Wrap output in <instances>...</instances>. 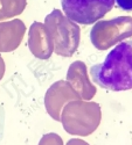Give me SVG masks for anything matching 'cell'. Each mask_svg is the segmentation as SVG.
<instances>
[{
    "label": "cell",
    "instance_id": "cell-1",
    "mask_svg": "<svg viewBox=\"0 0 132 145\" xmlns=\"http://www.w3.org/2000/svg\"><path fill=\"white\" fill-rule=\"evenodd\" d=\"M92 81L106 91L132 89V40L119 42L103 63L91 66Z\"/></svg>",
    "mask_w": 132,
    "mask_h": 145
},
{
    "label": "cell",
    "instance_id": "cell-2",
    "mask_svg": "<svg viewBox=\"0 0 132 145\" xmlns=\"http://www.w3.org/2000/svg\"><path fill=\"white\" fill-rule=\"evenodd\" d=\"M102 110L98 103L81 99L68 102L62 109L61 122L70 135L89 136L98 128Z\"/></svg>",
    "mask_w": 132,
    "mask_h": 145
},
{
    "label": "cell",
    "instance_id": "cell-3",
    "mask_svg": "<svg viewBox=\"0 0 132 145\" xmlns=\"http://www.w3.org/2000/svg\"><path fill=\"white\" fill-rule=\"evenodd\" d=\"M44 25L53 39L54 52L56 55L71 57L77 51L81 40V29L76 22L55 8L46 16Z\"/></svg>",
    "mask_w": 132,
    "mask_h": 145
},
{
    "label": "cell",
    "instance_id": "cell-4",
    "mask_svg": "<svg viewBox=\"0 0 132 145\" xmlns=\"http://www.w3.org/2000/svg\"><path fill=\"white\" fill-rule=\"evenodd\" d=\"M132 36V18L118 16L112 20H98L90 31V40L98 50L110 48Z\"/></svg>",
    "mask_w": 132,
    "mask_h": 145
},
{
    "label": "cell",
    "instance_id": "cell-5",
    "mask_svg": "<svg viewBox=\"0 0 132 145\" xmlns=\"http://www.w3.org/2000/svg\"><path fill=\"white\" fill-rule=\"evenodd\" d=\"M64 15L80 25H94L113 8L115 0H61Z\"/></svg>",
    "mask_w": 132,
    "mask_h": 145
},
{
    "label": "cell",
    "instance_id": "cell-6",
    "mask_svg": "<svg viewBox=\"0 0 132 145\" xmlns=\"http://www.w3.org/2000/svg\"><path fill=\"white\" fill-rule=\"evenodd\" d=\"M81 99L80 95L73 89L68 81L58 80L48 88L44 96L46 109L55 121H61V112L63 107L73 100Z\"/></svg>",
    "mask_w": 132,
    "mask_h": 145
},
{
    "label": "cell",
    "instance_id": "cell-7",
    "mask_svg": "<svg viewBox=\"0 0 132 145\" xmlns=\"http://www.w3.org/2000/svg\"><path fill=\"white\" fill-rule=\"evenodd\" d=\"M28 48L31 52L39 59H48L54 52L53 39L44 23L35 21L28 31Z\"/></svg>",
    "mask_w": 132,
    "mask_h": 145
},
{
    "label": "cell",
    "instance_id": "cell-8",
    "mask_svg": "<svg viewBox=\"0 0 132 145\" xmlns=\"http://www.w3.org/2000/svg\"><path fill=\"white\" fill-rule=\"evenodd\" d=\"M67 81L82 100H91L97 92L88 77L87 65L82 60H76L70 64L67 72Z\"/></svg>",
    "mask_w": 132,
    "mask_h": 145
},
{
    "label": "cell",
    "instance_id": "cell-9",
    "mask_svg": "<svg viewBox=\"0 0 132 145\" xmlns=\"http://www.w3.org/2000/svg\"><path fill=\"white\" fill-rule=\"evenodd\" d=\"M25 33L26 26L20 19L0 22V52L14 51L20 45Z\"/></svg>",
    "mask_w": 132,
    "mask_h": 145
},
{
    "label": "cell",
    "instance_id": "cell-10",
    "mask_svg": "<svg viewBox=\"0 0 132 145\" xmlns=\"http://www.w3.org/2000/svg\"><path fill=\"white\" fill-rule=\"evenodd\" d=\"M27 6V0H0V21L20 15Z\"/></svg>",
    "mask_w": 132,
    "mask_h": 145
},
{
    "label": "cell",
    "instance_id": "cell-11",
    "mask_svg": "<svg viewBox=\"0 0 132 145\" xmlns=\"http://www.w3.org/2000/svg\"><path fill=\"white\" fill-rule=\"evenodd\" d=\"M39 145H63V140L56 134H47L41 138Z\"/></svg>",
    "mask_w": 132,
    "mask_h": 145
},
{
    "label": "cell",
    "instance_id": "cell-12",
    "mask_svg": "<svg viewBox=\"0 0 132 145\" xmlns=\"http://www.w3.org/2000/svg\"><path fill=\"white\" fill-rule=\"evenodd\" d=\"M117 6L125 10V12H132V0H116Z\"/></svg>",
    "mask_w": 132,
    "mask_h": 145
},
{
    "label": "cell",
    "instance_id": "cell-13",
    "mask_svg": "<svg viewBox=\"0 0 132 145\" xmlns=\"http://www.w3.org/2000/svg\"><path fill=\"white\" fill-rule=\"evenodd\" d=\"M67 145H89L87 142H84L83 139H80V138H73V139H70Z\"/></svg>",
    "mask_w": 132,
    "mask_h": 145
},
{
    "label": "cell",
    "instance_id": "cell-14",
    "mask_svg": "<svg viewBox=\"0 0 132 145\" xmlns=\"http://www.w3.org/2000/svg\"><path fill=\"white\" fill-rule=\"evenodd\" d=\"M5 74V62H4V58L0 56V80L3 79Z\"/></svg>",
    "mask_w": 132,
    "mask_h": 145
}]
</instances>
